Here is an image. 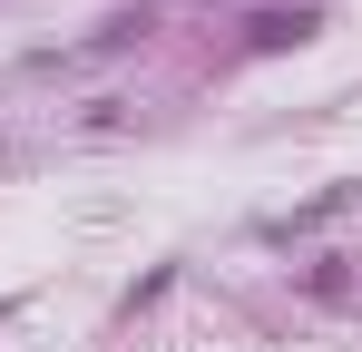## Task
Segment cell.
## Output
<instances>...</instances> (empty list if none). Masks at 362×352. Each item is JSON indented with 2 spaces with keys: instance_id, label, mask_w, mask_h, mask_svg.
<instances>
[{
  "instance_id": "2",
  "label": "cell",
  "mask_w": 362,
  "mask_h": 352,
  "mask_svg": "<svg viewBox=\"0 0 362 352\" xmlns=\"http://www.w3.org/2000/svg\"><path fill=\"white\" fill-rule=\"evenodd\" d=\"M157 20L147 10H118V20H98V40H88V59H108V49H127V40H147Z\"/></svg>"
},
{
  "instance_id": "3",
  "label": "cell",
  "mask_w": 362,
  "mask_h": 352,
  "mask_svg": "<svg viewBox=\"0 0 362 352\" xmlns=\"http://www.w3.org/2000/svg\"><path fill=\"white\" fill-rule=\"evenodd\" d=\"M0 323H10V313H0Z\"/></svg>"
},
{
  "instance_id": "1",
  "label": "cell",
  "mask_w": 362,
  "mask_h": 352,
  "mask_svg": "<svg viewBox=\"0 0 362 352\" xmlns=\"http://www.w3.org/2000/svg\"><path fill=\"white\" fill-rule=\"evenodd\" d=\"M245 30H255V49H294V40H313V10H255Z\"/></svg>"
}]
</instances>
